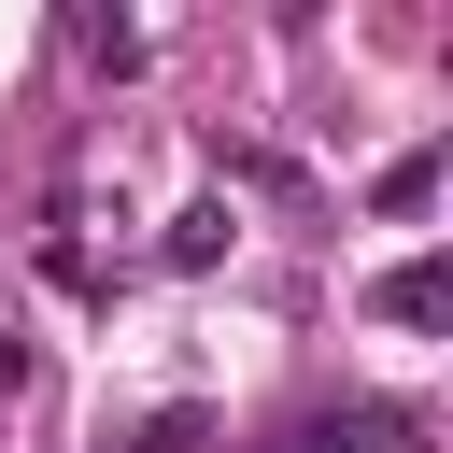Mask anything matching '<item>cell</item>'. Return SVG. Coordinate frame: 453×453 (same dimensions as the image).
<instances>
[{
	"instance_id": "6da1fadb",
	"label": "cell",
	"mask_w": 453,
	"mask_h": 453,
	"mask_svg": "<svg viewBox=\"0 0 453 453\" xmlns=\"http://www.w3.org/2000/svg\"><path fill=\"white\" fill-rule=\"evenodd\" d=\"M382 326H439L453 311V255H411V269H382V297H368Z\"/></svg>"
},
{
	"instance_id": "7a4b0ae2",
	"label": "cell",
	"mask_w": 453,
	"mask_h": 453,
	"mask_svg": "<svg viewBox=\"0 0 453 453\" xmlns=\"http://www.w3.org/2000/svg\"><path fill=\"white\" fill-rule=\"evenodd\" d=\"M71 42H85V71H113V85L156 57V28H142V14H71Z\"/></svg>"
},
{
	"instance_id": "3957f363",
	"label": "cell",
	"mask_w": 453,
	"mask_h": 453,
	"mask_svg": "<svg viewBox=\"0 0 453 453\" xmlns=\"http://www.w3.org/2000/svg\"><path fill=\"white\" fill-rule=\"evenodd\" d=\"M156 255H170V269H212V255H226V198H198V212H170V241H156Z\"/></svg>"
},
{
	"instance_id": "277c9868",
	"label": "cell",
	"mask_w": 453,
	"mask_h": 453,
	"mask_svg": "<svg viewBox=\"0 0 453 453\" xmlns=\"http://www.w3.org/2000/svg\"><path fill=\"white\" fill-rule=\"evenodd\" d=\"M368 198H382V212H425V198H439V142H425V156H396V170H382Z\"/></svg>"
},
{
	"instance_id": "5b68a950",
	"label": "cell",
	"mask_w": 453,
	"mask_h": 453,
	"mask_svg": "<svg viewBox=\"0 0 453 453\" xmlns=\"http://www.w3.org/2000/svg\"><path fill=\"white\" fill-rule=\"evenodd\" d=\"M127 453H198V411H156V425H142Z\"/></svg>"
}]
</instances>
